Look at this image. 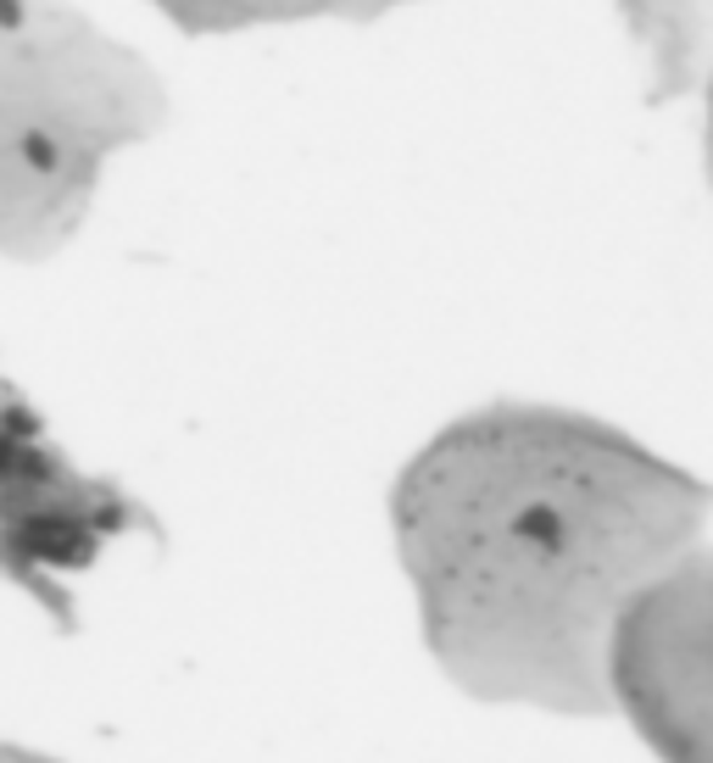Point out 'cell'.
<instances>
[{
  "instance_id": "obj_1",
  "label": "cell",
  "mask_w": 713,
  "mask_h": 763,
  "mask_svg": "<svg viewBox=\"0 0 713 763\" xmlns=\"http://www.w3.org/2000/svg\"><path fill=\"white\" fill-rule=\"evenodd\" d=\"M513 541L525 546L530 557H557L563 552V518L546 502H536V507H525L513 518Z\"/></svg>"
},
{
  "instance_id": "obj_2",
  "label": "cell",
  "mask_w": 713,
  "mask_h": 763,
  "mask_svg": "<svg viewBox=\"0 0 713 763\" xmlns=\"http://www.w3.org/2000/svg\"><path fill=\"white\" fill-rule=\"evenodd\" d=\"M17 157H23L34 173H57V162H62L57 139L45 134V128H23V134H17Z\"/></svg>"
},
{
  "instance_id": "obj_3",
  "label": "cell",
  "mask_w": 713,
  "mask_h": 763,
  "mask_svg": "<svg viewBox=\"0 0 713 763\" xmlns=\"http://www.w3.org/2000/svg\"><path fill=\"white\" fill-rule=\"evenodd\" d=\"M0 23H7V28L23 23V7H17V0H0Z\"/></svg>"
}]
</instances>
